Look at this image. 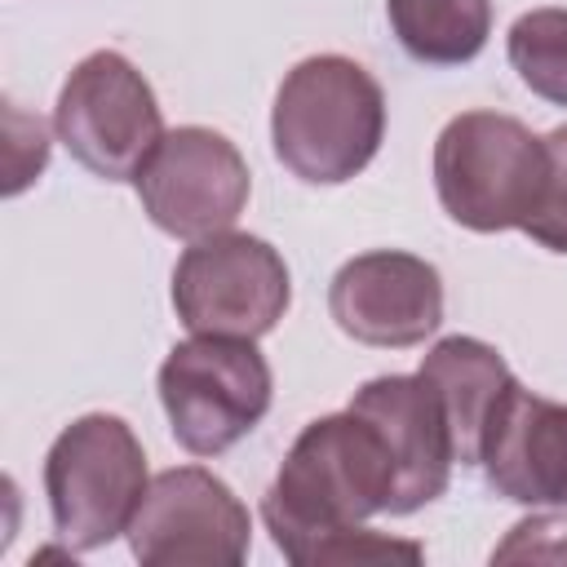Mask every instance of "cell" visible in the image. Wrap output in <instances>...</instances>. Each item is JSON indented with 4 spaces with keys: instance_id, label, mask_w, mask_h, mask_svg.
Masks as SVG:
<instances>
[{
    "instance_id": "obj_15",
    "label": "cell",
    "mask_w": 567,
    "mask_h": 567,
    "mask_svg": "<svg viewBox=\"0 0 567 567\" xmlns=\"http://www.w3.org/2000/svg\"><path fill=\"white\" fill-rule=\"evenodd\" d=\"M505 53L536 97L567 106V9L545 4L518 13L505 35Z\"/></svg>"
},
{
    "instance_id": "obj_3",
    "label": "cell",
    "mask_w": 567,
    "mask_h": 567,
    "mask_svg": "<svg viewBox=\"0 0 567 567\" xmlns=\"http://www.w3.org/2000/svg\"><path fill=\"white\" fill-rule=\"evenodd\" d=\"M549 173L545 137L505 111H461L434 142V190L443 213L478 235L523 230Z\"/></svg>"
},
{
    "instance_id": "obj_12",
    "label": "cell",
    "mask_w": 567,
    "mask_h": 567,
    "mask_svg": "<svg viewBox=\"0 0 567 567\" xmlns=\"http://www.w3.org/2000/svg\"><path fill=\"white\" fill-rule=\"evenodd\" d=\"M478 465L518 505H567V403L540 399L518 377L487 416Z\"/></svg>"
},
{
    "instance_id": "obj_9",
    "label": "cell",
    "mask_w": 567,
    "mask_h": 567,
    "mask_svg": "<svg viewBox=\"0 0 567 567\" xmlns=\"http://www.w3.org/2000/svg\"><path fill=\"white\" fill-rule=\"evenodd\" d=\"M124 536L142 567H239L252 523L213 470L173 465L151 478Z\"/></svg>"
},
{
    "instance_id": "obj_18",
    "label": "cell",
    "mask_w": 567,
    "mask_h": 567,
    "mask_svg": "<svg viewBox=\"0 0 567 567\" xmlns=\"http://www.w3.org/2000/svg\"><path fill=\"white\" fill-rule=\"evenodd\" d=\"M518 558H545L567 563V518L558 514H532L509 527L505 545L492 549V563H518Z\"/></svg>"
},
{
    "instance_id": "obj_16",
    "label": "cell",
    "mask_w": 567,
    "mask_h": 567,
    "mask_svg": "<svg viewBox=\"0 0 567 567\" xmlns=\"http://www.w3.org/2000/svg\"><path fill=\"white\" fill-rule=\"evenodd\" d=\"M545 151H549L545 190H540V204L527 217L523 235H532L549 252H567V124L545 133Z\"/></svg>"
},
{
    "instance_id": "obj_14",
    "label": "cell",
    "mask_w": 567,
    "mask_h": 567,
    "mask_svg": "<svg viewBox=\"0 0 567 567\" xmlns=\"http://www.w3.org/2000/svg\"><path fill=\"white\" fill-rule=\"evenodd\" d=\"M403 53L425 66H461L492 35V0H385Z\"/></svg>"
},
{
    "instance_id": "obj_17",
    "label": "cell",
    "mask_w": 567,
    "mask_h": 567,
    "mask_svg": "<svg viewBox=\"0 0 567 567\" xmlns=\"http://www.w3.org/2000/svg\"><path fill=\"white\" fill-rule=\"evenodd\" d=\"M4 195H22L49 164V128L18 111L13 102L4 106Z\"/></svg>"
},
{
    "instance_id": "obj_4",
    "label": "cell",
    "mask_w": 567,
    "mask_h": 567,
    "mask_svg": "<svg viewBox=\"0 0 567 567\" xmlns=\"http://www.w3.org/2000/svg\"><path fill=\"white\" fill-rule=\"evenodd\" d=\"M151 487L146 452L115 412L75 416L44 456V496L66 549H102L128 532Z\"/></svg>"
},
{
    "instance_id": "obj_11",
    "label": "cell",
    "mask_w": 567,
    "mask_h": 567,
    "mask_svg": "<svg viewBox=\"0 0 567 567\" xmlns=\"http://www.w3.org/2000/svg\"><path fill=\"white\" fill-rule=\"evenodd\" d=\"M350 408L377 425L390 452V465H394L390 514H412L447 492V478L456 465L452 425L439 390L421 372L372 377L368 385L354 390Z\"/></svg>"
},
{
    "instance_id": "obj_7",
    "label": "cell",
    "mask_w": 567,
    "mask_h": 567,
    "mask_svg": "<svg viewBox=\"0 0 567 567\" xmlns=\"http://www.w3.org/2000/svg\"><path fill=\"white\" fill-rule=\"evenodd\" d=\"M292 301V275L275 244L221 230L195 239L173 266V310L195 337H266Z\"/></svg>"
},
{
    "instance_id": "obj_13",
    "label": "cell",
    "mask_w": 567,
    "mask_h": 567,
    "mask_svg": "<svg viewBox=\"0 0 567 567\" xmlns=\"http://www.w3.org/2000/svg\"><path fill=\"white\" fill-rule=\"evenodd\" d=\"M443 399L447 425H452V447H456V465H478V443L487 430L492 408L501 403V394L509 390L514 372L501 359L496 346L478 341V337H443L416 368Z\"/></svg>"
},
{
    "instance_id": "obj_10",
    "label": "cell",
    "mask_w": 567,
    "mask_h": 567,
    "mask_svg": "<svg viewBox=\"0 0 567 567\" xmlns=\"http://www.w3.org/2000/svg\"><path fill=\"white\" fill-rule=\"evenodd\" d=\"M332 323L381 350H408L439 332L443 323V279L439 270L403 248H372L350 257L328 284Z\"/></svg>"
},
{
    "instance_id": "obj_1",
    "label": "cell",
    "mask_w": 567,
    "mask_h": 567,
    "mask_svg": "<svg viewBox=\"0 0 567 567\" xmlns=\"http://www.w3.org/2000/svg\"><path fill=\"white\" fill-rule=\"evenodd\" d=\"M390 492L394 465L377 425L346 408L310 421L292 439L261 496V518L288 563L319 567L328 540L372 514H390Z\"/></svg>"
},
{
    "instance_id": "obj_6",
    "label": "cell",
    "mask_w": 567,
    "mask_h": 567,
    "mask_svg": "<svg viewBox=\"0 0 567 567\" xmlns=\"http://www.w3.org/2000/svg\"><path fill=\"white\" fill-rule=\"evenodd\" d=\"M58 142L102 182H133L164 137L151 80L115 49L80 58L53 106Z\"/></svg>"
},
{
    "instance_id": "obj_2",
    "label": "cell",
    "mask_w": 567,
    "mask_h": 567,
    "mask_svg": "<svg viewBox=\"0 0 567 567\" xmlns=\"http://www.w3.org/2000/svg\"><path fill=\"white\" fill-rule=\"evenodd\" d=\"M385 137V93L368 66L341 53L297 62L270 106V142L279 164L310 186L359 177Z\"/></svg>"
},
{
    "instance_id": "obj_5",
    "label": "cell",
    "mask_w": 567,
    "mask_h": 567,
    "mask_svg": "<svg viewBox=\"0 0 567 567\" xmlns=\"http://www.w3.org/2000/svg\"><path fill=\"white\" fill-rule=\"evenodd\" d=\"M275 377L252 337L177 341L159 363V403L190 456H221L270 412Z\"/></svg>"
},
{
    "instance_id": "obj_8",
    "label": "cell",
    "mask_w": 567,
    "mask_h": 567,
    "mask_svg": "<svg viewBox=\"0 0 567 567\" xmlns=\"http://www.w3.org/2000/svg\"><path fill=\"white\" fill-rule=\"evenodd\" d=\"M133 186L146 217L164 235L195 244L239 221L252 195V173L226 133L204 124H182L159 137Z\"/></svg>"
}]
</instances>
